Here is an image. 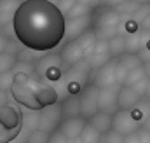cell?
<instances>
[{
  "mask_svg": "<svg viewBox=\"0 0 150 143\" xmlns=\"http://www.w3.org/2000/svg\"><path fill=\"white\" fill-rule=\"evenodd\" d=\"M0 127L5 131H18L23 129V113L11 105L0 108Z\"/></svg>",
  "mask_w": 150,
  "mask_h": 143,
  "instance_id": "cell-10",
  "label": "cell"
},
{
  "mask_svg": "<svg viewBox=\"0 0 150 143\" xmlns=\"http://www.w3.org/2000/svg\"><path fill=\"white\" fill-rule=\"evenodd\" d=\"M11 93L19 105L33 112H42L44 108L56 105L59 98L54 87L33 79L28 72H16Z\"/></svg>",
  "mask_w": 150,
  "mask_h": 143,
  "instance_id": "cell-2",
  "label": "cell"
},
{
  "mask_svg": "<svg viewBox=\"0 0 150 143\" xmlns=\"http://www.w3.org/2000/svg\"><path fill=\"white\" fill-rule=\"evenodd\" d=\"M86 61L89 63V67H91L93 70H100L101 67H105L107 63H110V61H112V56H110V52H108V40H98V44H96L93 54H91Z\"/></svg>",
  "mask_w": 150,
  "mask_h": 143,
  "instance_id": "cell-13",
  "label": "cell"
},
{
  "mask_svg": "<svg viewBox=\"0 0 150 143\" xmlns=\"http://www.w3.org/2000/svg\"><path fill=\"white\" fill-rule=\"evenodd\" d=\"M80 140H82V143H101L103 135H101L100 131H96V129L87 122V126L84 127V131H82V135H80Z\"/></svg>",
  "mask_w": 150,
  "mask_h": 143,
  "instance_id": "cell-24",
  "label": "cell"
},
{
  "mask_svg": "<svg viewBox=\"0 0 150 143\" xmlns=\"http://www.w3.org/2000/svg\"><path fill=\"white\" fill-rule=\"evenodd\" d=\"M87 126V120L84 117H74V119H63L59 131L63 133V136L67 140H77L80 138L84 127Z\"/></svg>",
  "mask_w": 150,
  "mask_h": 143,
  "instance_id": "cell-14",
  "label": "cell"
},
{
  "mask_svg": "<svg viewBox=\"0 0 150 143\" xmlns=\"http://www.w3.org/2000/svg\"><path fill=\"white\" fill-rule=\"evenodd\" d=\"M61 112H63V119L80 117V94L79 96H67L61 101Z\"/></svg>",
  "mask_w": 150,
  "mask_h": 143,
  "instance_id": "cell-17",
  "label": "cell"
},
{
  "mask_svg": "<svg viewBox=\"0 0 150 143\" xmlns=\"http://www.w3.org/2000/svg\"><path fill=\"white\" fill-rule=\"evenodd\" d=\"M115 59L110 63H107L105 67H101L100 70H94V80L93 84L98 89H120L122 86H119L117 82V73H115Z\"/></svg>",
  "mask_w": 150,
  "mask_h": 143,
  "instance_id": "cell-8",
  "label": "cell"
},
{
  "mask_svg": "<svg viewBox=\"0 0 150 143\" xmlns=\"http://www.w3.org/2000/svg\"><path fill=\"white\" fill-rule=\"evenodd\" d=\"M49 143H68V140L63 136V133H61V131H56V133H52V135H51Z\"/></svg>",
  "mask_w": 150,
  "mask_h": 143,
  "instance_id": "cell-32",
  "label": "cell"
},
{
  "mask_svg": "<svg viewBox=\"0 0 150 143\" xmlns=\"http://www.w3.org/2000/svg\"><path fill=\"white\" fill-rule=\"evenodd\" d=\"M147 87H149V79H145V80L138 82V84H136V86H133L131 89H133L140 98H145V96H147Z\"/></svg>",
  "mask_w": 150,
  "mask_h": 143,
  "instance_id": "cell-30",
  "label": "cell"
},
{
  "mask_svg": "<svg viewBox=\"0 0 150 143\" xmlns=\"http://www.w3.org/2000/svg\"><path fill=\"white\" fill-rule=\"evenodd\" d=\"M138 58L142 59V63L145 65V63H150V40L142 47V51L138 52Z\"/></svg>",
  "mask_w": 150,
  "mask_h": 143,
  "instance_id": "cell-31",
  "label": "cell"
},
{
  "mask_svg": "<svg viewBox=\"0 0 150 143\" xmlns=\"http://www.w3.org/2000/svg\"><path fill=\"white\" fill-rule=\"evenodd\" d=\"M124 143H140L138 133H134V135H129V136H126V138H124Z\"/></svg>",
  "mask_w": 150,
  "mask_h": 143,
  "instance_id": "cell-35",
  "label": "cell"
},
{
  "mask_svg": "<svg viewBox=\"0 0 150 143\" xmlns=\"http://www.w3.org/2000/svg\"><path fill=\"white\" fill-rule=\"evenodd\" d=\"M9 44H11L9 37H7V35H2V33H0V54H4V52L7 51Z\"/></svg>",
  "mask_w": 150,
  "mask_h": 143,
  "instance_id": "cell-34",
  "label": "cell"
},
{
  "mask_svg": "<svg viewBox=\"0 0 150 143\" xmlns=\"http://www.w3.org/2000/svg\"><path fill=\"white\" fill-rule=\"evenodd\" d=\"M14 77H16V72H14V70L0 75V91H2V93H7V91H11V89H12Z\"/></svg>",
  "mask_w": 150,
  "mask_h": 143,
  "instance_id": "cell-26",
  "label": "cell"
},
{
  "mask_svg": "<svg viewBox=\"0 0 150 143\" xmlns=\"http://www.w3.org/2000/svg\"><path fill=\"white\" fill-rule=\"evenodd\" d=\"M96 131H100L101 135H107L112 131V122H113V115H108V113H103V112H98L93 119L87 120Z\"/></svg>",
  "mask_w": 150,
  "mask_h": 143,
  "instance_id": "cell-18",
  "label": "cell"
},
{
  "mask_svg": "<svg viewBox=\"0 0 150 143\" xmlns=\"http://www.w3.org/2000/svg\"><path fill=\"white\" fill-rule=\"evenodd\" d=\"M138 138H140V143H150V131L145 129V127H142L138 131Z\"/></svg>",
  "mask_w": 150,
  "mask_h": 143,
  "instance_id": "cell-33",
  "label": "cell"
},
{
  "mask_svg": "<svg viewBox=\"0 0 150 143\" xmlns=\"http://www.w3.org/2000/svg\"><path fill=\"white\" fill-rule=\"evenodd\" d=\"M59 58H61V65L67 67V70H70L72 67L86 59V54H84L82 47L79 45V42L74 40V42H67L63 45V49L59 51Z\"/></svg>",
  "mask_w": 150,
  "mask_h": 143,
  "instance_id": "cell-11",
  "label": "cell"
},
{
  "mask_svg": "<svg viewBox=\"0 0 150 143\" xmlns=\"http://www.w3.org/2000/svg\"><path fill=\"white\" fill-rule=\"evenodd\" d=\"M16 65H18V54L7 52V51L4 54H0V75L7 73V72H12Z\"/></svg>",
  "mask_w": 150,
  "mask_h": 143,
  "instance_id": "cell-22",
  "label": "cell"
},
{
  "mask_svg": "<svg viewBox=\"0 0 150 143\" xmlns=\"http://www.w3.org/2000/svg\"><path fill=\"white\" fill-rule=\"evenodd\" d=\"M63 122V112H61V103H56L52 107H47L40 112V124L38 129L52 135L56 131H59V126Z\"/></svg>",
  "mask_w": 150,
  "mask_h": 143,
  "instance_id": "cell-6",
  "label": "cell"
},
{
  "mask_svg": "<svg viewBox=\"0 0 150 143\" xmlns=\"http://www.w3.org/2000/svg\"><path fill=\"white\" fill-rule=\"evenodd\" d=\"M77 42H79V45L82 47V51H84V54H86V59H87V58L93 54V51H94V47H96V44H98V37L94 33V30H89L87 33H84L80 38H77Z\"/></svg>",
  "mask_w": 150,
  "mask_h": 143,
  "instance_id": "cell-19",
  "label": "cell"
},
{
  "mask_svg": "<svg viewBox=\"0 0 150 143\" xmlns=\"http://www.w3.org/2000/svg\"><path fill=\"white\" fill-rule=\"evenodd\" d=\"M143 68H145V72H147V77L150 79V63H145V65H143Z\"/></svg>",
  "mask_w": 150,
  "mask_h": 143,
  "instance_id": "cell-38",
  "label": "cell"
},
{
  "mask_svg": "<svg viewBox=\"0 0 150 143\" xmlns=\"http://www.w3.org/2000/svg\"><path fill=\"white\" fill-rule=\"evenodd\" d=\"M145 79H149V77H147V72H145L143 67H140V68H136V70H133V72L127 73V79H126L124 86H126V87H133V86H136L138 82H142V80H145Z\"/></svg>",
  "mask_w": 150,
  "mask_h": 143,
  "instance_id": "cell-25",
  "label": "cell"
},
{
  "mask_svg": "<svg viewBox=\"0 0 150 143\" xmlns=\"http://www.w3.org/2000/svg\"><path fill=\"white\" fill-rule=\"evenodd\" d=\"M98 94L100 89L94 84H89L82 93H80V117L86 120L93 119L100 110H98Z\"/></svg>",
  "mask_w": 150,
  "mask_h": 143,
  "instance_id": "cell-7",
  "label": "cell"
},
{
  "mask_svg": "<svg viewBox=\"0 0 150 143\" xmlns=\"http://www.w3.org/2000/svg\"><path fill=\"white\" fill-rule=\"evenodd\" d=\"M38 124H40V112L28 110L26 113H23V127H26L30 133L37 131Z\"/></svg>",
  "mask_w": 150,
  "mask_h": 143,
  "instance_id": "cell-23",
  "label": "cell"
},
{
  "mask_svg": "<svg viewBox=\"0 0 150 143\" xmlns=\"http://www.w3.org/2000/svg\"><path fill=\"white\" fill-rule=\"evenodd\" d=\"M89 30H93V16H84V18H77V19H67V26H65V40L67 42H74L77 38L87 33Z\"/></svg>",
  "mask_w": 150,
  "mask_h": 143,
  "instance_id": "cell-9",
  "label": "cell"
},
{
  "mask_svg": "<svg viewBox=\"0 0 150 143\" xmlns=\"http://www.w3.org/2000/svg\"><path fill=\"white\" fill-rule=\"evenodd\" d=\"M142 129V124L133 117V112H127V110H119L115 115H113V122H112V131L119 133L120 136H129V135H134Z\"/></svg>",
  "mask_w": 150,
  "mask_h": 143,
  "instance_id": "cell-5",
  "label": "cell"
},
{
  "mask_svg": "<svg viewBox=\"0 0 150 143\" xmlns=\"http://www.w3.org/2000/svg\"><path fill=\"white\" fill-rule=\"evenodd\" d=\"M5 103H7V94L0 91V108H2V107H5Z\"/></svg>",
  "mask_w": 150,
  "mask_h": 143,
  "instance_id": "cell-36",
  "label": "cell"
},
{
  "mask_svg": "<svg viewBox=\"0 0 150 143\" xmlns=\"http://www.w3.org/2000/svg\"><path fill=\"white\" fill-rule=\"evenodd\" d=\"M108 52H110L112 59L113 58L119 59L120 56L126 54V38H124V35H117L108 40Z\"/></svg>",
  "mask_w": 150,
  "mask_h": 143,
  "instance_id": "cell-20",
  "label": "cell"
},
{
  "mask_svg": "<svg viewBox=\"0 0 150 143\" xmlns=\"http://www.w3.org/2000/svg\"><path fill=\"white\" fill-rule=\"evenodd\" d=\"M67 19L54 2L26 0L21 2L14 19V37L33 52H47L65 40Z\"/></svg>",
  "mask_w": 150,
  "mask_h": 143,
  "instance_id": "cell-1",
  "label": "cell"
},
{
  "mask_svg": "<svg viewBox=\"0 0 150 143\" xmlns=\"http://www.w3.org/2000/svg\"><path fill=\"white\" fill-rule=\"evenodd\" d=\"M68 143H82L80 138H77V140H68Z\"/></svg>",
  "mask_w": 150,
  "mask_h": 143,
  "instance_id": "cell-40",
  "label": "cell"
},
{
  "mask_svg": "<svg viewBox=\"0 0 150 143\" xmlns=\"http://www.w3.org/2000/svg\"><path fill=\"white\" fill-rule=\"evenodd\" d=\"M119 89H100L98 94V110L108 115H115L119 112Z\"/></svg>",
  "mask_w": 150,
  "mask_h": 143,
  "instance_id": "cell-12",
  "label": "cell"
},
{
  "mask_svg": "<svg viewBox=\"0 0 150 143\" xmlns=\"http://www.w3.org/2000/svg\"><path fill=\"white\" fill-rule=\"evenodd\" d=\"M120 16L113 11L110 5H100L93 14V30L98 40H110L113 37L120 35Z\"/></svg>",
  "mask_w": 150,
  "mask_h": 143,
  "instance_id": "cell-3",
  "label": "cell"
},
{
  "mask_svg": "<svg viewBox=\"0 0 150 143\" xmlns=\"http://www.w3.org/2000/svg\"><path fill=\"white\" fill-rule=\"evenodd\" d=\"M25 143H26V142H25Z\"/></svg>",
  "mask_w": 150,
  "mask_h": 143,
  "instance_id": "cell-41",
  "label": "cell"
},
{
  "mask_svg": "<svg viewBox=\"0 0 150 143\" xmlns=\"http://www.w3.org/2000/svg\"><path fill=\"white\" fill-rule=\"evenodd\" d=\"M142 127H145V129H149V131H150V115L147 117V119H145V120H143V124H142Z\"/></svg>",
  "mask_w": 150,
  "mask_h": 143,
  "instance_id": "cell-37",
  "label": "cell"
},
{
  "mask_svg": "<svg viewBox=\"0 0 150 143\" xmlns=\"http://www.w3.org/2000/svg\"><path fill=\"white\" fill-rule=\"evenodd\" d=\"M122 68H126L127 72H133L136 70V68H140V67H143V63H142V59L138 58V54H124V56H120L119 59H115Z\"/></svg>",
  "mask_w": 150,
  "mask_h": 143,
  "instance_id": "cell-21",
  "label": "cell"
},
{
  "mask_svg": "<svg viewBox=\"0 0 150 143\" xmlns=\"http://www.w3.org/2000/svg\"><path fill=\"white\" fill-rule=\"evenodd\" d=\"M61 58L59 54H47L44 58H40L35 65V72L42 80H52V82H59L61 77Z\"/></svg>",
  "mask_w": 150,
  "mask_h": 143,
  "instance_id": "cell-4",
  "label": "cell"
},
{
  "mask_svg": "<svg viewBox=\"0 0 150 143\" xmlns=\"http://www.w3.org/2000/svg\"><path fill=\"white\" fill-rule=\"evenodd\" d=\"M149 16H150V2H147V4H142V5H140V9L133 14L131 19L136 21L138 25H143V21H145Z\"/></svg>",
  "mask_w": 150,
  "mask_h": 143,
  "instance_id": "cell-27",
  "label": "cell"
},
{
  "mask_svg": "<svg viewBox=\"0 0 150 143\" xmlns=\"http://www.w3.org/2000/svg\"><path fill=\"white\" fill-rule=\"evenodd\" d=\"M49 138H51V135H47V133L37 129V131H33V133L28 135L26 143H49Z\"/></svg>",
  "mask_w": 150,
  "mask_h": 143,
  "instance_id": "cell-28",
  "label": "cell"
},
{
  "mask_svg": "<svg viewBox=\"0 0 150 143\" xmlns=\"http://www.w3.org/2000/svg\"><path fill=\"white\" fill-rule=\"evenodd\" d=\"M117 98H119V110H127V112L134 110L136 105L143 100V98H140L131 87H126V86H122V87L119 89Z\"/></svg>",
  "mask_w": 150,
  "mask_h": 143,
  "instance_id": "cell-15",
  "label": "cell"
},
{
  "mask_svg": "<svg viewBox=\"0 0 150 143\" xmlns=\"http://www.w3.org/2000/svg\"><path fill=\"white\" fill-rule=\"evenodd\" d=\"M101 143H124V136H120V135L115 133V131H110V133L103 135Z\"/></svg>",
  "mask_w": 150,
  "mask_h": 143,
  "instance_id": "cell-29",
  "label": "cell"
},
{
  "mask_svg": "<svg viewBox=\"0 0 150 143\" xmlns=\"http://www.w3.org/2000/svg\"><path fill=\"white\" fill-rule=\"evenodd\" d=\"M145 98L150 100V79H149V87H147V96H145Z\"/></svg>",
  "mask_w": 150,
  "mask_h": 143,
  "instance_id": "cell-39",
  "label": "cell"
},
{
  "mask_svg": "<svg viewBox=\"0 0 150 143\" xmlns=\"http://www.w3.org/2000/svg\"><path fill=\"white\" fill-rule=\"evenodd\" d=\"M98 7L100 5L94 2H74L72 9L65 14V19H77V18H84V16H93Z\"/></svg>",
  "mask_w": 150,
  "mask_h": 143,
  "instance_id": "cell-16",
  "label": "cell"
}]
</instances>
